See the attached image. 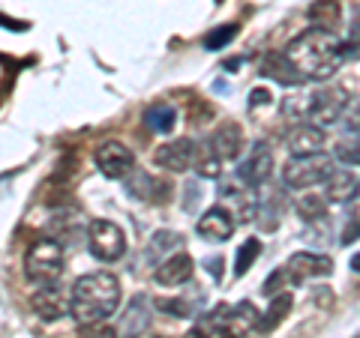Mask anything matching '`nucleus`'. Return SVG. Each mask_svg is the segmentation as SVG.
<instances>
[{
	"label": "nucleus",
	"mask_w": 360,
	"mask_h": 338,
	"mask_svg": "<svg viewBox=\"0 0 360 338\" xmlns=\"http://www.w3.org/2000/svg\"><path fill=\"white\" fill-rule=\"evenodd\" d=\"M288 60L297 66V72L312 81H324L330 78L340 63L345 60L342 54V42L333 36V30H321V27H309L307 33H300L297 39L288 42Z\"/></svg>",
	"instance_id": "f257e3e1"
},
{
	"label": "nucleus",
	"mask_w": 360,
	"mask_h": 338,
	"mask_svg": "<svg viewBox=\"0 0 360 338\" xmlns=\"http://www.w3.org/2000/svg\"><path fill=\"white\" fill-rule=\"evenodd\" d=\"M120 306V281L111 273H87L72 285L70 311L78 323H103Z\"/></svg>",
	"instance_id": "f03ea898"
},
{
	"label": "nucleus",
	"mask_w": 360,
	"mask_h": 338,
	"mask_svg": "<svg viewBox=\"0 0 360 338\" xmlns=\"http://www.w3.org/2000/svg\"><path fill=\"white\" fill-rule=\"evenodd\" d=\"M252 326H258V309L252 302H238L234 309L217 306L213 311H207L205 320H198L189 335L193 338H243Z\"/></svg>",
	"instance_id": "7ed1b4c3"
},
{
	"label": "nucleus",
	"mask_w": 360,
	"mask_h": 338,
	"mask_svg": "<svg viewBox=\"0 0 360 338\" xmlns=\"http://www.w3.org/2000/svg\"><path fill=\"white\" fill-rule=\"evenodd\" d=\"M25 276L33 285H54L63 276V249L58 240L42 236L25 255Z\"/></svg>",
	"instance_id": "20e7f679"
},
{
	"label": "nucleus",
	"mask_w": 360,
	"mask_h": 338,
	"mask_svg": "<svg viewBox=\"0 0 360 338\" xmlns=\"http://www.w3.org/2000/svg\"><path fill=\"white\" fill-rule=\"evenodd\" d=\"M333 162L328 153H315V156H291L283 168V183L288 189H309L319 186L330 177Z\"/></svg>",
	"instance_id": "39448f33"
},
{
	"label": "nucleus",
	"mask_w": 360,
	"mask_h": 338,
	"mask_svg": "<svg viewBox=\"0 0 360 338\" xmlns=\"http://www.w3.org/2000/svg\"><path fill=\"white\" fill-rule=\"evenodd\" d=\"M87 249L99 261H117L127 252V236H123V231L115 222L96 219L90 222V231H87Z\"/></svg>",
	"instance_id": "423d86ee"
},
{
	"label": "nucleus",
	"mask_w": 360,
	"mask_h": 338,
	"mask_svg": "<svg viewBox=\"0 0 360 338\" xmlns=\"http://www.w3.org/2000/svg\"><path fill=\"white\" fill-rule=\"evenodd\" d=\"M94 159H96V168L108 180H120L129 171H135V156H132V150L127 147V144H120V141H103L96 147Z\"/></svg>",
	"instance_id": "0eeeda50"
},
{
	"label": "nucleus",
	"mask_w": 360,
	"mask_h": 338,
	"mask_svg": "<svg viewBox=\"0 0 360 338\" xmlns=\"http://www.w3.org/2000/svg\"><path fill=\"white\" fill-rule=\"evenodd\" d=\"M348 108V96L340 87H324L312 93V108H309V120L315 126H333L336 120H342Z\"/></svg>",
	"instance_id": "6e6552de"
},
{
	"label": "nucleus",
	"mask_w": 360,
	"mask_h": 338,
	"mask_svg": "<svg viewBox=\"0 0 360 338\" xmlns=\"http://www.w3.org/2000/svg\"><path fill=\"white\" fill-rule=\"evenodd\" d=\"M195 156H198V144L180 138L156 147L153 162L160 168H168V171H189V168H195Z\"/></svg>",
	"instance_id": "1a4fd4ad"
},
{
	"label": "nucleus",
	"mask_w": 360,
	"mask_h": 338,
	"mask_svg": "<svg viewBox=\"0 0 360 338\" xmlns=\"http://www.w3.org/2000/svg\"><path fill=\"white\" fill-rule=\"evenodd\" d=\"M270 174H274V150H270V144H255L252 153L240 162L238 177L250 189H258Z\"/></svg>",
	"instance_id": "9d476101"
},
{
	"label": "nucleus",
	"mask_w": 360,
	"mask_h": 338,
	"mask_svg": "<svg viewBox=\"0 0 360 338\" xmlns=\"http://www.w3.org/2000/svg\"><path fill=\"white\" fill-rule=\"evenodd\" d=\"M330 273V257L324 255H312V252H300L285 264V276L291 285H300L307 278H319Z\"/></svg>",
	"instance_id": "9b49d317"
},
{
	"label": "nucleus",
	"mask_w": 360,
	"mask_h": 338,
	"mask_svg": "<svg viewBox=\"0 0 360 338\" xmlns=\"http://www.w3.org/2000/svg\"><path fill=\"white\" fill-rule=\"evenodd\" d=\"M285 147L291 156H315L324 147V132H321V126L297 123V126L285 135Z\"/></svg>",
	"instance_id": "f8f14e48"
},
{
	"label": "nucleus",
	"mask_w": 360,
	"mask_h": 338,
	"mask_svg": "<svg viewBox=\"0 0 360 338\" xmlns=\"http://www.w3.org/2000/svg\"><path fill=\"white\" fill-rule=\"evenodd\" d=\"M195 273V264L193 257H189L186 252H177L172 257H165V261L156 266V281L165 288H177V285H186L189 278H193Z\"/></svg>",
	"instance_id": "ddd939ff"
},
{
	"label": "nucleus",
	"mask_w": 360,
	"mask_h": 338,
	"mask_svg": "<svg viewBox=\"0 0 360 338\" xmlns=\"http://www.w3.org/2000/svg\"><path fill=\"white\" fill-rule=\"evenodd\" d=\"M258 72L264 78H274L276 84H285V87H295L303 84L307 78L297 72V66L288 60V54H264V60L258 63Z\"/></svg>",
	"instance_id": "4468645a"
},
{
	"label": "nucleus",
	"mask_w": 360,
	"mask_h": 338,
	"mask_svg": "<svg viewBox=\"0 0 360 338\" xmlns=\"http://www.w3.org/2000/svg\"><path fill=\"white\" fill-rule=\"evenodd\" d=\"M195 231L205 236V240H210V243H222V240H229V236H231V231H234V219H231V212H229V210L210 207L205 216L198 219Z\"/></svg>",
	"instance_id": "2eb2a0df"
},
{
	"label": "nucleus",
	"mask_w": 360,
	"mask_h": 338,
	"mask_svg": "<svg viewBox=\"0 0 360 338\" xmlns=\"http://www.w3.org/2000/svg\"><path fill=\"white\" fill-rule=\"evenodd\" d=\"M207 144L222 162L225 159H238V153L243 150V132H240L238 123H222V126H217V132L210 135Z\"/></svg>",
	"instance_id": "dca6fc26"
},
{
	"label": "nucleus",
	"mask_w": 360,
	"mask_h": 338,
	"mask_svg": "<svg viewBox=\"0 0 360 338\" xmlns=\"http://www.w3.org/2000/svg\"><path fill=\"white\" fill-rule=\"evenodd\" d=\"M360 191V183L352 171H342V168H333L330 177L324 180V198L336 201V204H345V201H354V195Z\"/></svg>",
	"instance_id": "f3484780"
},
{
	"label": "nucleus",
	"mask_w": 360,
	"mask_h": 338,
	"mask_svg": "<svg viewBox=\"0 0 360 338\" xmlns=\"http://www.w3.org/2000/svg\"><path fill=\"white\" fill-rule=\"evenodd\" d=\"M33 311H37L42 320H58L66 311V299L60 294V288L58 285H39L37 294H33Z\"/></svg>",
	"instance_id": "a211bd4d"
},
{
	"label": "nucleus",
	"mask_w": 360,
	"mask_h": 338,
	"mask_svg": "<svg viewBox=\"0 0 360 338\" xmlns=\"http://www.w3.org/2000/svg\"><path fill=\"white\" fill-rule=\"evenodd\" d=\"M148 326H150V302L144 297H135L129 302L127 314H123L120 332H123V338H139V335L148 332Z\"/></svg>",
	"instance_id": "6ab92c4d"
},
{
	"label": "nucleus",
	"mask_w": 360,
	"mask_h": 338,
	"mask_svg": "<svg viewBox=\"0 0 360 338\" xmlns=\"http://www.w3.org/2000/svg\"><path fill=\"white\" fill-rule=\"evenodd\" d=\"M307 15L312 21V27L336 30L340 27V21H342V6H340V0H315Z\"/></svg>",
	"instance_id": "aec40b11"
},
{
	"label": "nucleus",
	"mask_w": 360,
	"mask_h": 338,
	"mask_svg": "<svg viewBox=\"0 0 360 338\" xmlns=\"http://www.w3.org/2000/svg\"><path fill=\"white\" fill-rule=\"evenodd\" d=\"M174 123H177V111L172 105H150L148 111H144V126H148L150 132L156 135H168L174 129Z\"/></svg>",
	"instance_id": "412c9836"
},
{
	"label": "nucleus",
	"mask_w": 360,
	"mask_h": 338,
	"mask_svg": "<svg viewBox=\"0 0 360 338\" xmlns=\"http://www.w3.org/2000/svg\"><path fill=\"white\" fill-rule=\"evenodd\" d=\"M291 306H295V299H291V294H279L274 302H270V309L262 320H258V332H270L274 326H279L285 318H288V311Z\"/></svg>",
	"instance_id": "4be33fe9"
},
{
	"label": "nucleus",
	"mask_w": 360,
	"mask_h": 338,
	"mask_svg": "<svg viewBox=\"0 0 360 338\" xmlns=\"http://www.w3.org/2000/svg\"><path fill=\"white\" fill-rule=\"evenodd\" d=\"M222 159L217 153H213V147L210 144H201L198 147V156H195V174L198 177H205V180H217L219 177V171H222Z\"/></svg>",
	"instance_id": "5701e85b"
},
{
	"label": "nucleus",
	"mask_w": 360,
	"mask_h": 338,
	"mask_svg": "<svg viewBox=\"0 0 360 338\" xmlns=\"http://www.w3.org/2000/svg\"><path fill=\"white\" fill-rule=\"evenodd\" d=\"M258 255H262V243H258V240H246L238 249V255H234V276L240 278V276L250 273V266H252V261Z\"/></svg>",
	"instance_id": "b1692460"
},
{
	"label": "nucleus",
	"mask_w": 360,
	"mask_h": 338,
	"mask_svg": "<svg viewBox=\"0 0 360 338\" xmlns=\"http://www.w3.org/2000/svg\"><path fill=\"white\" fill-rule=\"evenodd\" d=\"M297 212H300L303 222H321L324 216H328V207H324L321 195H307V198H300Z\"/></svg>",
	"instance_id": "393cba45"
},
{
	"label": "nucleus",
	"mask_w": 360,
	"mask_h": 338,
	"mask_svg": "<svg viewBox=\"0 0 360 338\" xmlns=\"http://www.w3.org/2000/svg\"><path fill=\"white\" fill-rule=\"evenodd\" d=\"M198 302H201V297L193 299V302L189 299H156V309L174 314V318H193V314L198 311Z\"/></svg>",
	"instance_id": "a878e982"
},
{
	"label": "nucleus",
	"mask_w": 360,
	"mask_h": 338,
	"mask_svg": "<svg viewBox=\"0 0 360 338\" xmlns=\"http://www.w3.org/2000/svg\"><path fill=\"white\" fill-rule=\"evenodd\" d=\"M234 36H238V25H222V27H217V30H210L207 36H205V48L207 51H219V48H225Z\"/></svg>",
	"instance_id": "bb28decb"
},
{
	"label": "nucleus",
	"mask_w": 360,
	"mask_h": 338,
	"mask_svg": "<svg viewBox=\"0 0 360 338\" xmlns=\"http://www.w3.org/2000/svg\"><path fill=\"white\" fill-rule=\"evenodd\" d=\"M309 108H312V96H307L303 102L297 96H291V99L283 102V114H285V120L300 123V120H309Z\"/></svg>",
	"instance_id": "cd10ccee"
},
{
	"label": "nucleus",
	"mask_w": 360,
	"mask_h": 338,
	"mask_svg": "<svg viewBox=\"0 0 360 338\" xmlns=\"http://www.w3.org/2000/svg\"><path fill=\"white\" fill-rule=\"evenodd\" d=\"M336 159L345 165H360V138H345L336 144Z\"/></svg>",
	"instance_id": "c85d7f7f"
},
{
	"label": "nucleus",
	"mask_w": 360,
	"mask_h": 338,
	"mask_svg": "<svg viewBox=\"0 0 360 338\" xmlns=\"http://www.w3.org/2000/svg\"><path fill=\"white\" fill-rule=\"evenodd\" d=\"M180 240H184V236H177V234H172V231H160V234L153 236L148 255H160V252H165V249H177Z\"/></svg>",
	"instance_id": "c756f323"
},
{
	"label": "nucleus",
	"mask_w": 360,
	"mask_h": 338,
	"mask_svg": "<svg viewBox=\"0 0 360 338\" xmlns=\"http://www.w3.org/2000/svg\"><path fill=\"white\" fill-rule=\"evenodd\" d=\"M78 338H115V330L105 323H82Z\"/></svg>",
	"instance_id": "7c9ffc66"
},
{
	"label": "nucleus",
	"mask_w": 360,
	"mask_h": 338,
	"mask_svg": "<svg viewBox=\"0 0 360 338\" xmlns=\"http://www.w3.org/2000/svg\"><path fill=\"white\" fill-rule=\"evenodd\" d=\"M342 120H345V129H348V132H360V99L348 102Z\"/></svg>",
	"instance_id": "2f4dec72"
},
{
	"label": "nucleus",
	"mask_w": 360,
	"mask_h": 338,
	"mask_svg": "<svg viewBox=\"0 0 360 338\" xmlns=\"http://www.w3.org/2000/svg\"><path fill=\"white\" fill-rule=\"evenodd\" d=\"M354 240H360V212H354L352 222L345 224V234H342V245H352Z\"/></svg>",
	"instance_id": "473e14b6"
},
{
	"label": "nucleus",
	"mask_w": 360,
	"mask_h": 338,
	"mask_svg": "<svg viewBox=\"0 0 360 338\" xmlns=\"http://www.w3.org/2000/svg\"><path fill=\"white\" fill-rule=\"evenodd\" d=\"M283 281H288V276H285V269H279V273H270V278L264 281V288H262V290H264V294H267V297H274V294H276V288H279V285H283Z\"/></svg>",
	"instance_id": "72a5a7b5"
},
{
	"label": "nucleus",
	"mask_w": 360,
	"mask_h": 338,
	"mask_svg": "<svg viewBox=\"0 0 360 338\" xmlns=\"http://www.w3.org/2000/svg\"><path fill=\"white\" fill-rule=\"evenodd\" d=\"M270 102V93L267 90H255V93L250 96V108H255V105H267Z\"/></svg>",
	"instance_id": "f704fd0d"
},
{
	"label": "nucleus",
	"mask_w": 360,
	"mask_h": 338,
	"mask_svg": "<svg viewBox=\"0 0 360 338\" xmlns=\"http://www.w3.org/2000/svg\"><path fill=\"white\" fill-rule=\"evenodd\" d=\"M195 198H198V189H195V186H186V210H193Z\"/></svg>",
	"instance_id": "c9c22d12"
},
{
	"label": "nucleus",
	"mask_w": 360,
	"mask_h": 338,
	"mask_svg": "<svg viewBox=\"0 0 360 338\" xmlns=\"http://www.w3.org/2000/svg\"><path fill=\"white\" fill-rule=\"evenodd\" d=\"M219 264H222L219 257H213V261H210V273H213V276H219Z\"/></svg>",
	"instance_id": "e433bc0d"
},
{
	"label": "nucleus",
	"mask_w": 360,
	"mask_h": 338,
	"mask_svg": "<svg viewBox=\"0 0 360 338\" xmlns=\"http://www.w3.org/2000/svg\"><path fill=\"white\" fill-rule=\"evenodd\" d=\"M352 269H354V273H360V252L352 257Z\"/></svg>",
	"instance_id": "4c0bfd02"
},
{
	"label": "nucleus",
	"mask_w": 360,
	"mask_h": 338,
	"mask_svg": "<svg viewBox=\"0 0 360 338\" xmlns=\"http://www.w3.org/2000/svg\"><path fill=\"white\" fill-rule=\"evenodd\" d=\"M213 87H217V90H219V93H225V90H231V87H229V84H225V81H217V84H213Z\"/></svg>",
	"instance_id": "58836bf2"
},
{
	"label": "nucleus",
	"mask_w": 360,
	"mask_h": 338,
	"mask_svg": "<svg viewBox=\"0 0 360 338\" xmlns=\"http://www.w3.org/2000/svg\"><path fill=\"white\" fill-rule=\"evenodd\" d=\"M354 36L360 39V18H357V25H354Z\"/></svg>",
	"instance_id": "ea45409f"
}]
</instances>
